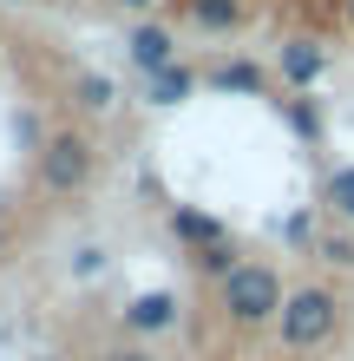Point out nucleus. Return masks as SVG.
Wrapping results in <instances>:
<instances>
[{
    "label": "nucleus",
    "instance_id": "nucleus-1",
    "mask_svg": "<svg viewBox=\"0 0 354 361\" xmlns=\"http://www.w3.org/2000/svg\"><path fill=\"white\" fill-rule=\"evenodd\" d=\"M217 295H223V315H230L236 329H263V322H276L282 315V276L269 269V263H236L230 276L217 283Z\"/></svg>",
    "mask_w": 354,
    "mask_h": 361
},
{
    "label": "nucleus",
    "instance_id": "nucleus-2",
    "mask_svg": "<svg viewBox=\"0 0 354 361\" xmlns=\"http://www.w3.org/2000/svg\"><path fill=\"white\" fill-rule=\"evenodd\" d=\"M335 322H341V302H335V289L308 283V289H289V295H282L276 335H282V348H289V355H308V348H322L328 335H335Z\"/></svg>",
    "mask_w": 354,
    "mask_h": 361
},
{
    "label": "nucleus",
    "instance_id": "nucleus-3",
    "mask_svg": "<svg viewBox=\"0 0 354 361\" xmlns=\"http://www.w3.org/2000/svg\"><path fill=\"white\" fill-rule=\"evenodd\" d=\"M92 164H99V152H92L86 132H53L33 152V178H39V190H53V197H72V190L92 184Z\"/></svg>",
    "mask_w": 354,
    "mask_h": 361
},
{
    "label": "nucleus",
    "instance_id": "nucleus-4",
    "mask_svg": "<svg viewBox=\"0 0 354 361\" xmlns=\"http://www.w3.org/2000/svg\"><path fill=\"white\" fill-rule=\"evenodd\" d=\"M276 73H282V92H315L322 73H328V47L308 39V33L282 39V47H276Z\"/></svg>",
    "mask_w": 354,
    "mask_h": 361
},
{
    "label": "nucleus",
    "instance_id": "nucleus-5",
    "mask_svg": "<svg viewBox=\"0 0 354 361\" xmlns=\"http://www.w3.org/2000/svg\"><path fill=\"white\" fill-rule=\"evenodd\" d=\"M125 59L151 79V73H164V66H177V39H171V27L164 20H138L132 33H125Z\"/></svg>",
    "mask_w": 354,
    "mask_h": 361
},
{
    "label": "nucleus",
    "instance_id": "nucleus-6",
    "mask_svg": "<svg viewBox=\"0 0 354 361\" xmlns=\"http://www.w3.org/2000/svg\"><path fill=\"white\" fill-rule=\"evenodd\" d=\"M125 329H132L138 342H151V335L177 329V295H171V289H144V295H132V302H125Z\"/></svg>",
    "mask_w": 354,
    "mask_h": 361
},
{
    "label": "nucleus",
    "instance_id": "nucleus-7",
    "mask_svg": "<svg viewBox=\"0 0 354 361\" xmlns=\"http://www.w3.org/2000/svg\"><path fill=\"white\" fill-rule=\"evenodd\" d=\"M203 86H210V92H236V99H263L269 73L256 66V59H217V66L203 73Z\"/></svg>",
    "mask_w": 354,
    "mask_h": 361
},
{
    "label": "nucleus",
    "instance_id": "nucleus-8",
    "mask_svg": "<svg viewBox=\"0 0 354 361\" xmlns=\"http://www.w3.org/2000/svg\"><path fill=\"white\" fill-rule=\"evenodd\" d=\"M171 237L191 250V257H197V250H210V243H230V237H223V224L210 217V210H197V204H177L171 210Z\"/></svg>",
    "mask_w": 354,
    "mask_h": 361
},
{
    "label": "nucleus",
    "instance_id": "nucleus-9",
    "mask_svg": "<svg viewBox=\"0 0 354 361\" xmlns=\"http://www.w3.org/2000/svg\"><path fill=\"white\" fill-rule=\"evenodd\" d=\"M276 105H282L289 132H296L302 145H322V138H328V112H322L315 92H289V99H276Z\"/></svg>",
    "mask_w": 354,
    "mask_h": 361
},
{
    "label": "nucleus",
    "instance_id": "nucleus-10",
    "mask_svg": "<svg viewBox=\"0 0 354 361\" xmlns=\"http://www.w3.org/2000/svg\"><path fill=\"white\" fill-rule=\"evenodd\" d=\"M249 20V0H191V27L203 33H236Z\"/></svg>",
    "mask_w": 354,
    "mask_h": 361
},
{
    "label": "nucleus",
    "instance_id": "nucleus-11",
    "mask_svg": "<svg viewBox=\"0 0 354 361\" xmlns=\"http://www.w3.org/2000/svg\"><path fill=\"white\" fill-rule=\"evenodd\" d=\"M191 92H197V73L191 66H164V73L144 79V99H151V105H184Z\"/></svg>",
    "mask_w": 354,
    "mask_h": 361
},
{
    "label": "nucleus",
    "instance_id": "nucleus-12",
    "mask_svg": "<svg viewBox=\"0 0 354 361\" xmlns=\"http://www.w3.org/2000/svg\"><path fill=\"white\" fill-rule=\"evenodd\" d=\"M72 105H79V112H99V118H106L112 105H118L112 73H79V79H72Z\"/></svg>",
    "mask_w": 354,
    "mask_h": 361
},
{
    "label": "nucleus",
    "instance_id": "nucleus-13",
    "mask_svg": "<svg viewBox=\"0 0 354 361\" xmlns=\"http://www.w3.org/2000/svg\"><path fill=\"white\" fill-rule=\"evenodd\" d=\"M322 204L335 210L341 224H354V164H341V171H328V184H322Z\"/></svg>",
    "mask_w": 354,
    "mask_h": 361
},
{
    "label": "nucleus",
    "instance_id": "nucleus-14",
    "mask_svg": "<svg viewBox=\"0 0 354 361\" xmlns=\"http://www.w3.org/2000/svg\"><path fill=\"white\" fill-rule=\"evenodd\" d=\"M191 263H197L203 276H217V283H223V276H230V269H236L243 257H236V243H210V250H197Z\"/></svg>",
    "mask_w": 354,
    "mask_h": 361
},
{
    "label": "nucleus",
    "instance_id": "nucleus-15",
    "mask_svg": "<svg viewBox=\"0 0 354 361\" xmlns=\"http://www.w3.org/2000/svg\"><path fill=\"white\" fill-rule=\"evenodd\" d=\"M315 250H322V263H328V269H354V237H348V230H328Z\"/></svg>",
    "mask_w": 354,
    "mask_h": 361
},
{
    "label": "nucleus",
    "instance_id": "nucleus-16",
    "mask_svg": "<svg viewBox=\"0 0 354 361\" xmlns=\"http://www.w3.org/2000/svg\"><path fill=\"white\" fill-rule=\"evenodd\" d=\"M282 243H289V250H315V243H322V230H315V217H308V210H296V217L282 224Z\"/></svg>",
    "mask_w": 354,
    "mask_h": 361
},
{
    "label": "nucleus",
    "instance_id": "nucleus-17",
    "mask_svg": "<svg viewBox=\"0 0 354 361\" xmlns=\"http://www.w3.org/2000/svg\"><path fill=\"white\" fill-rule=\"evenodd\" d=\"M72 276H79V283L106 276V243H79V250H72Z\"/></svg>",
    "mask_w": 354,
    "mask_h": 361
},
{
    "label": "nucleus",
    "instance_id": "nucleus-18",
    "mask_svg": "<svg viewBox=\"0 0 354 361\" xmlns=\"http://www.w3.org/2000/svg\"><path fill=\"white\" fill-rule=\"evenodd\" d=\"M99 361H158L144 342H125V348H112V355H99Z\"/></svg>",
    "mask_w": 354,
    "mask_h": 361
},
{
    "label": "nucleus",
    "instance_id": "nucleus-19",
    "mask_svg": "<svg viewBox=\"0 0 354 361\" xmlns=\"http://www.w3.org/2000/svg\"><path fill=\"white\" fill-rule=\"evenodd\" d=\"M118 7H125V13H151L158 0H118Z\"/></svg>",
    "mask_w": 354,
    "mask_h": 361
},
{
    "label": "nucleus",
    "instance_id": "nucleus-20",
    "mask_svg": "<svg viewBox=\"0 0 354 361\" xmlns=\"http://www.w3.org/2000/svg\"><path fill=\"white\" fill-rule=\"evenodd\" d=\"M27 361H66V355H27Z\"/></svg>",
    "mask_w": 354,
    "mask_h": 361
},
{
    "label": "nucleus",
    "instance_id": "nucleus-21",
    "mask_svg": "<svg viewBox=\"0 0 354 361\" xmlns=\"http://www.w3.org/2000/svg\"><path fill=\"white\" fill-rule=\"evenodd\" d=\"M348 20H354V0H348Z\"/></svg>",
    "mask_w": 354,
    "mask_h": 361
},
{
    "label": "nucleus",
    "instance_id": "nucleus-22",
    "mask_svg": "<svg viewBox=\"0 0 354 361\" xmlns=\"http://www.w3.org/2000/svg\"><path fill=\"white\" fill-rule=\"evenodd\" d=\"M7 7H20V0H7Z\"/></svg>",
    "mask_w": 354,
    "mask_h": 361
}]
</instances>
